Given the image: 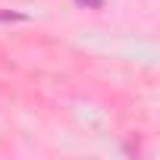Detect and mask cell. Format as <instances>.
Returning <instances> with one entry per match:
<instances>
[{
	"instance_id": "1",
	"label": "cell",
	"mask_w": 160,
	"mask_h": 160,
	"mask_svg": "<svg viewBox=\"0 0 160 160\" xmlns=\"http://www.w3.org/2000/svg\"><path fill=\"white\" fill-rule=\"evenodd\" d=\"M75 3H82V7H88V10H101L104 0H75Z\"/></svg>"
},
{
	"instance_id": "2",
	"label": "cell",
	"mask_w": 160,
	"mask_h": 160,
	"mask_svg": "<svg viewBox=\"0 0 160 160\" xmlns=\"http://www.w3.org/2000/svg\"><path fill=\"white\" fill-rule=\"evenodd\" d=\"M0 19H16V22H19L22 16H19V13H0Z\"/></svg>"
}]
</instances>
